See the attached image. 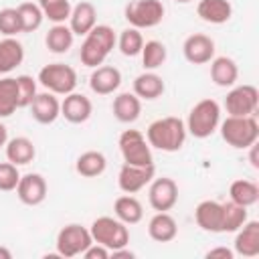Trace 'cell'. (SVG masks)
Masks as SVG:
<instances>
[{
    "label": "cell",
    "instance_id": "30bf717a",
    "mask_svg": "<svg viewBox=\"0 0 259 259\" xmlns=\"http://www.w3.org/2000/svg\"><path fill=\"white\" fill-rule=\"evenodd\" d=\"M259 105V91L255 85H237L225 97V109L229 115H253Z\"/></svg>",
    "mask_w": 259,
    "mask_h": 259
},
{
    "label": "cell",
    "instance_id": "8fae6325",
    "mask_svg": "<svg viewBox=\"0 0 259 259\" xmlns=\"http://www.w3.org/2000/svg\"><path fill=\"white\" fill-rule=\"evenodd\" d=\"M148 202L156 212H168L178 202V184L168 178H152L148 188Z\"/></svg>",
    "mask_w": 259,
    "mask_h": 259
},
{
    "label": "cell",
    "instance_id": "e575fe53",
    "mask_svg": "<svg viewBox=\"0 0 259 259\" xmlns=\"http://www.w3.org/2000/svg\"><path fill=\"white\" fill-rule=\"evenodd\" d=\"M115 45H117V49L121 51V55H125V57H136V55L142 53L144 36H142V32H140V28L130 26V28H125V30L119 32Z\"/></svg>",
    "mask_w": 259,
    "mask_h": 259
},
{
    "label": "cell",
    "instance_id": "ac0fdd59",
    "mask_svg": "<svg viewBox=\"0 0 259 259\" xmlns=\"http://www.w3.org/2000/svg\"><path fill=\"white\" fill-rule=\"evenodd\" d=\"M196 225L206 233H223V202L202 200L194 208Z\"/></svg>",
    "mask_w": 259,
    "mask_h": 259
},
{
    "label": "cell",
    "instance_id": "60d3db41",
    "mask_svg": "<svg viewBox=\"0 0 259 259\" xmlns=\"http://www.w3.org/2000/svg\"><path fill=\"white\" fill-rule=\"evenodd\" d=\"M109 249L107 247H103V245H99V243H91L85 251H83V257L85 259H107L109 257Z\"/></svg>",
    "mask_w": 259,
    "mask_h": 259
},
{
    "label": "cell",
    "instance_id": "52a82bcc",
    "mask_svg": "<svg viewBox=\"0 0 259 259\" xmlns=\"http://www.w3.org/2000/svg\"><path fill=\"white\" fill-rule=\"evenodd\" d=\"M117 146H119V152H121V158L125 164H132V166H152L154 164L152 148L140 130L121 132Z\"/></svg>",
    "mask_w": 259,
    "mask_h": 259
},
{
    "label": "cell",
    "instance_id": "3957f363",
    "mask_svg": "<svg viewBox=\"0 0 259 259\" xmlns=\"http://www.w3.org/2000/svg\"><path fill=\"white\" fill-rule=\"evenodd\" d=\"M223 140L237 150L251 148L259 138V123L253 115H229L225 121L219 123Z\"/></svg>",
    "mask_w": 259,
    "mask_h": 259
},
{
    "label": "cell",
    "instance_id": "5bb4252c",
    "mask_svg": "<svg viewBox=\"0 0 259 259\" xmlns=\"http://www.w3.org/2000/svg\"><path fill=\"white\" fill-rule=\"evenodd\" d=\"M182 53H184V59L192 65L210 63L214 57V40L202 32H194V34L186 36V40L182 45Z\"/></svg>",
    "mask_w": 259,
    "mask_h": 259
},
{
    "label": "cell",
    "instance_id": "277c9868",
    "mask_svg": "<svg viewBox=\"0 0 259 259\" xmlns=\"http://www.w3.org/2000/svg\"><path fill=\"white\" fill-rule=\"evenodd\" d=\"M221 123V105L214 99H200L188 113L186 132L198 140H204L217 132Z\"/></svg>",
    "mask_w": 259,
    "mask_h": 259
},
{
    "label": "cell",
    "instance_id": "83f0119b",
    "mask_svg": "<svg viewBox=\"0 0 259 259\" xmlns=\"http://www.w3.org/2000/svg\"><path fill=\"white\" fill-rule=\"evenodd\" d=\"M113 212H115V219H119L125 225H136L144 219V206L132 194L117 196L115 202H113Z\"/></svg>",
    "mask_w": 259,
    "mask_h": 259
},
{
    "label": "cell",
    "instance_id": "7c38bea8",
    "mask_svg": "<svg viewBox=\"0 0 259 259\" xmlns=\"http://www.w3.org/2000/svg\"><path fill=\"white\" fill-rule=\"evenodd\" d=\"M154 172H156L154 164L152 166H132V164L123 162V166L119 168V174H117V186L125 194H136L152 182Z\"/></svg>",
    "mask_w": 259,
    "mask_h": 259
},
{
    "label": "cell",
    "instance_id": "4316f807",
    "mask_svg": "<svg viewBox=\"0 0 259 259\" xmlns=\"http://www.w3.org/2000/svg\"><path fill=\"white\" fill-rule=\"evenodd\" d=\"M4 150H6L8 162H12L16 166L30 164L34 160V156H36V148H34L32 140H28L24 136H16V138L8 140L6 146H4Z\"/></svg>",
    "mask_w": 259,
    "mask_h": 259
},
{
    "label": "cell",
    "instance_id": "4dcf8cb0",
    "mask_svg": "<svg viewBox=\"0 0 259 259\" xmlns=\"http://www.w3.org/2000/svg\"><path fill=\"white\" fill-rule=\"evenodd\" d=\"M229 194H231V200L241 204V206H253L257 204L259 200V186L253 182V180H245V178H239L231 184L229 188Z\"/></svg>",
    "mask_w": 259,
    "mask_h": 259
},
{
    "label": "cell",
    "instance_id": "5b68a950",
    "mask_svg": "<svg viewBox=\"0 0 259 259\" xmlns=\"http://www.w3.org/2000/svg\"><path fill=\"white\" fill-rule=\"evenodd\" d=\"M89 233H91L93 243H99V245L107 247L109 251L127 247V243H130L127 225L113 217H97L91 223Z\"/></svg>",
    "mask_w": 259,
    "mask_h": 259
},
{
    "label": "cell",
    "instance_id": "ffe728a7",
    "mask_svg": "<svg viewBox=\"0 0 259 259\" xmlns=\"http://www.w3.org/2000/svg\"><path fill=\"white\" fill-rule=\"evenodd\" d=\"M113 117L121 123H134L140 113H142V99L136 93L123 91L119 95L113 97V105H111Z\"/></svg>",
    "mask_w": 259,
    "mask_h": 259
},
{
    "label": "cell",
    "instance_id": "9a60e30c",
    "mask_svg": "<svg viewBox=\"0 0 259 259\" xmlns=\"http://www.w3.org/2000/svg\"><path fill=\"white\" fill-rule=\"evenodd\" d=\"M93 113V103L83 93H69L61 101V115L69 123H85Z\"/></svg>",
    "mask_w": 259,
    "mask_h": 259
},
{
    "label": "cell",
    "instance_id": "4fadbf2b",
    "mask_svg": "<svg viewBox=\"0 0 259 259\" xmlns=\"http://www.w3.org/2000/svg\"><path fill=\"white\" fill-rule=\"evenodd\" d=\"M47 180L42 178V174L38 172H28L24 176H20L18 184H16V196L22 204L28 206H36L47 198Z\"/></svg>",
    "mask_w": 259,
    "mask_h": 259
},
{
    "label": "cell",
    "instance_id": "d4e9b609",
    "mask_svg": "<svg viewBox=\"0 0 259 259\" xmlns=\"http://www.w3.org/2000/svg\"><path fill=\"white\" fill-rule=\"evenodd\" d=\"M210 79L219 87H233L239 79V67L231 57H212Z\"/></svg>",
    "mask_w": 259,
    "mask_h": 259
},
{
    "label": "cell",
    "instance_id": "f1b7e54d",
    "mask_svg": "<svg viewBox=\"0 0 259 259\" xmlns=\"http://www.w3.org/2000/svg\"><path fill=\"white\" fill-rule=\"evenodd\" d=\"M105 168H107V160H105V156H103L101 152H97V150H87V152H83V154L77 158V162H75V170H77V174H81L83 178H97V176H101V174L105 172Z\"/></svg>",
    "mask_w": 259,
    "mask_h": 259
},
{
    "label": "cell",
    "instance_id": "8992f818",
    "mask_svg": "<svg viewBox=\"0 0 259 259\" xmlns=\"http://www.w3.org/2000/svg\"><path fill=\"white\" fill-rule=\"evenodd\" d=\"M36 81L55 95H69L77 87V71L65 63H49L38 71Z\"/></svg>",
    "mask_w": 259,
    "mask_h": 259
},
{
    "label": "cell",
    "instance_id": "6da1fadb",
    "mask_svg": "<svg viewBox=\"0 0 259 259\" xmlns=\"http://www.w3.org/2000/svg\"><path fill=\"white\" fill-rule=\"evenodd\" d=\"M186 123L180 117L168 115L152 121L146 130V140L150 148L162 150V152H178L186 142Z\"/></svg>",
    "mask_w": 259,
    "mask_h": 259
},
{
    "label": "cell",
    "instance_id": "603a6c76",
    "mask_svg": "<svg viewBox=\"0 0 259 259\" xmlns=\"http://www.w3.org/2000/svg\"><path fill=\"white\" fill-rule=\"evenodd\" d=\"M196 14L208 24H225L233 16V6L229 0H200Z\"/></svg>",
    "mask_w": 259,
    "mask_h": 259
},
{
    "label": "cell",
    "instance_id": "2e32d148",
    "mask_svg": "<svg viewBox=\"0 0 259 259\" xmlns=\"http://www.w3.org/2000/svg\"><path fill=\"white\" fill-rule=\"evenodd\" d=\"M121 85V73L113 65H99L89 77V87L97 95H111Z\"/></svg>",
    "mask_w": 259,
    "mask_h": 259
},
{
    "label": "cell",
    "instance_id": "ab89813d",
    "mask_svg": "<svg viewBox=\"0 0 259 259\" xmlns=\"http://www.w3.org/2000/svg\"><path fill=\"white\" fill-rule=\"evenodd\" d=\"M18 180H20L18 166L12 162H0V190L2 192L16 190Z\"/></svg>",
    "mask_w": 259,
    "mask_h": 259
},
{
    "label": "cell",
    "instance_id": "ee69618b",
    "mask_svg": "<svg viewBox=\"0 0 259 259\" xmlns=\"http://www.w3.org/2000/svg\"><path fill=\"white\" fill-rule=\"evenodd\" d=\"M6 142H8V130H6V125L0 121V150L6 146Z\"/></svg>",
    "mask_w": 259,
    "mask_h": 259
},
{
    "label": "cell",
    "instance_id": "44dd1931",
    "mask_svg": "<svg viewBox=\"0 0 259 259\" xmlns=\"http://www.w3.org/2000/svg\"><path fill=\"white\" fill-rule=\"evenodd\" d=\"M235 253L243 257H255L259 255V223L247 221L241 229L235 231Z\"/></svg>",
    "mask_w": 259,
    "mask_h": 259
},
{
    "label": "cell",
    "instance_id": "cb8c5ba5",
    "mask_svg": "<svg viewBox=\"0 0 259 259\" xmlns=\"http://www.w3.org/2000/svg\"><path fill=\"white\" fill-rule=\"evenodd\" d=\"M24 61V47L14 36H4L0 40V75H8Z\"/></svg>",
    "mask_w": 259,
    "mask_h": 259
},
{
    "label": "cell",
    "instance_id": "d590c367",
    "mask_svg": "<svg viewBox=\"0 0 259 259\" xmlns=\"http://www.w3.org/2000/svg\"><path fill=\"white\" fill-rule=\"evenodd\" d=\"M38 6L42 10V16L55 24L69 20L71 8H73L69 0H38Z\"/></svg>",
    "mask_w": 259,
    "mask_h": 259
},
{
    "label": "cell",
    "instance_id": "74e56055",
    "mask_svg": "<svg viewBox=\"0 0 259 259\" xmlns=\"http://www.w3.org/2000/svg\"><path fill=\"white\" fill-rule=\"evenodd\" d=\"M22 32L20 14L16 8H2L0 10V34L4 36H16Z\"/></svg>",
    "mask_w": 259,
    "mask_h": 259
},
{
    "label": "cell",
    "instance_id": "ba28073f",
    "mask_svg": "<svg viewBox=\"0 0 259 259\" xmlns=\"http://www.w3.org/2000/svg\"><path fill=\"white\" fill-rule=\"evenodd\" d=\"M93 243L89 229H85L79 223H71L65 225L59 233H57V255L63 259H71L77 255H83V251Z\"/></svg>",
    "mask_w": 259,
    "mask_h": 259
},
{
    "label": "cell",
    "instance_id": "484cf974",
    "mask_svg": "<svg viewBox=\"0 0 259 259\" xmlns=\"http://www.w3.org/2000/svg\"><path fill=\"white\" fill-rule=\"evenodd\" d=\"M166 85H164V79L154 73V71H146L142 75H138L134 79V93L140 97V99H146V101H154L158 97H162Z\"/></svg>",
    "mask_w": 259,
    "mask_h": 259
},
{
    "label": "cell",
    "instance_id": "f546056e",
    "mask_svg": "<svg viewBox=\"0 0 259 259\" xmlns=\"http://www.w3.org/2000/svg\"><path fill=\"white\" fill-rule=\"evenodd\" d=\"M73 38H75V34L71 32V28L65 22H61V24H55L49 28V32L45 36V45L51 53L63 55L73 47Z\"/></svg>",
    "mask_w": 259,
    "mask_h": 259
},
{
    "label": "cell",
    "instance_id": "7a4b0ae2",
    "mask_svg": "<svg viewBox=\"0 0 259 259\" xmlns=\"http://www.w3.org/2000/svg\"><path fill=\"white\" fill-rule=\"evenodd\" d=\"M117 42V36L113 32L111 26L107 24H95L87 34H85V40L81 45V51H79V59L85 67H99L105 63L107 55L113 51Z\"/></svg>",
    "mask_w": 259,
    "mask_h": 259
},
{
    "label": "cell",
    "instance_id": "f6af8a7d",
    "mask_svg": "<svg viewBox=\"0 0 259 259\" xmlns=\"http://www.w3.org/2000/svg\"><path fill=\"white\" fill-rule=\"evenodd\" d=\"M249 160H251V166L253 168H259V162H257V146L255 144L251 146V158Z\"/></svg>",
    "mask_w": 259,
    "mask_h": 259
},
{
    "label": "cell",
    "instance_id": "1f68e13d",
    "mask_svg": "<svg viewBox=\"0 0 259 259\" xmlns=\"http://www.w3.org/2000/svg\"><path fill=\"white\" fill-rule=\"evenodd\" d=\"M18 109L16 77L0 79V117H10Z\"/></svg>",
    "mask_w": 259,
    "mask_h": 259
},
{
    "label": "cell",
    "instance_id": "7bdbcfd3",
    "mask_svg": "<svg viewBox=\"0 0 259 259\" xmlns=\"http://www.w3.org/2000/svg\"><path fill=\"white\" fill-rule=\"evenodd\" d=\"M109 257H113V259H121V257H125V259H134L136 253L130 251V249H125V247H121V249H113V251L109 253Z\"/></svg>",
    "mask_w": 259,
    "mask_h": 259
},
{
    "label": "cell",
    "instance_id": "8d00e7d4",
    "mask_svg": "<svg viewBox=\"0 0 259 259\" xmlns=\"http://www.w3.org/2000/svg\"><path fill=\"white\" fill-rule=\"evenodd\" d=\"M18 14H20V22H22V32H34L40 28L45 16H42V10L38 4H32V2H22L16 6Z\"/></svg>",
    "mask_w": 259,
    "mask_h": 259
},
{
    "label": "cell",
    "instance_id": "7402d4cb",
    "mask_svg": "<svg viewBox=\"0 0 259 259\" xmlns=\"http://www.w3.org/2000/svg\"><path fill=\"white\" fill-rule=\"evenodd\" d=\"M148 235L156 243H170L178 235V225L170 212H156L148 223Z\"/></svg>",
    "mask_w": 259,
    "mask_h": 259
},
{
    "label": "cell",
    "instance_id": "b9f144b4",
    "mask_svg": "<svg viewBox=\"0 0 259 259\" xmlns=\"http://www.w3.org/2000/svg\"><path fill=\"white\" fill-rule=\"evenodd\" d=\"M233 251L231 249H227V247H214V249H210V251H206V257L208 259H214V257H223V259H233Z\"/></svg>",
    "mask_w": 259,
    "mask_h": 259
},
{
    "label": "cell",
    "instance_id": "7dc6e473",
    "mask_svg": "<svg viewBox=\"0 0 259 259\" xmlns=\"http://www.w3.org/2000/svg\"><path fill=\"white\" fill-rule=\"evenodd\" d=\"M176 2H180V4H186V2H190V0H176Z\"/></svg>",
    "mask_w": 259,
    "mask_h": 259
},
{
    "label": "cell",
    "instance_id": "d6a6232c",
    "mask_svg": "<svg viewBox=\"0 0 259 259\" xmlns=\"http://www.w3.org/2000/svg\"><path fill=\"white\" fill-rule=\"evenodd\" d=\"M140 55H142V65L146 71H156L158 67L166 63V57H168L166 47L160 40H146Z\"/></svg>",
    "mask_w": 259,
    "mask_h": 259
},
{
    "label": "cell",
    "instance_id": "f35d334b",
    "mask_svg": "<svg viewBox=\"0 0 259 259\" xmlns=\"http://www.w3.org/2000/svg\"><path fill=\"white\" fill-rule=\"evenodd\" d=\"M16 91H18V107H28L34 99L36 91V81L30 75H18L16 77Z\"/></svg>",
    "mask_w": 259,
    "mask_h": 259
},
{
    "label": "cell",
    "instance_id": "d6986e66",
    "mask_svg": "<svg viewBox=\"0 0 259 259\" xmlns=\"http://www.w3.org/2000/svg\"><path fill=\"white\" fill-rule=\"evenodd\" d=\"M97 24V10L91 2H79L71 8L69 14V28L77 36H85Z\"/></svg>",
    "mask_w": 259,
    "mask_h": 259
},
{
    "label": "cell",
    "instance_id": "836d02e7",
    "mask_svg": "<svg viewBox=\"0 0 259 259\" xmlns=\"http://www.w3.org/2000/svg\"><path fill=\"white\" fill-rule=\"evenodd\" d=\"M247 223V206L233 200L223 202V233H235Z\"/></svg>",
    "mask_w": 259,
    "mask_h": 259
},
{
    "label": "cell",
    "instance_id": "e0dca14e",
    "mask_svg": "<svg viewBox=\"0 0 259 259\" xmlns=\"http://www.w3.org/2000/svg\"><path fill=\"white\" fill-rule=\"evenodd\" d=\"M30 107V115L34 121L42 123V125H49L53 123L59 115H61V101L57 99L55 93L51 91H42V93H36L32 103L28 105Z\"/></svg>",
    "mask_w": 259,
    "mask_h": 259
},
{
    "label": "cell",
    "instance_id": "9c48e42d",
    "mask_svg": "<svg viewBox=\"0 0 259 259\" xmlns=\"http://www.w3.org/2000/svg\"><path fill=\"white\" fill-rule=\"evenodd\" d=\"M164 12L166 10L160 0H132L125 6L123 16L134 28H152L162 22Z\"/></svg>",
    "mask_w": 259,
    "mask_h": 259
},
{
    "label": "cell",
    "instance_id": "bcb514c9",
    "mask_svg": "<svg viewBox=\"0 0 259 259\" xmlns=\"http://www.w3.org/2000/svg\"><path fill=\"white\" fill-rule=\"evenodd\" d=\"M0 259H12V253L6 247H0Z\"/></svg>",
    "mask_w": 259,
    "mask_h": 259
}]
</instances>
